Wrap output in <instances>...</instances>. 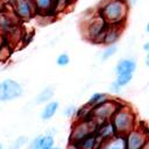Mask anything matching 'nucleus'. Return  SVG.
Segmentation results:
<instances>
[{
    "label": "nucleus",
    "mask_w": 149,
    "mask_h": 149,
    "mask_svg": "<svg viewBox=\"0 0 149 149\" xmlns=\"http://www.w3.org/2000/svg\"><path fill=\"white\" fill-rule=\"evenodd\" d=\"M0 45H1V34H0Z\"/></svg>",
    "instance_id": "obj_35"
},
{
    "label": "nucleus",
    "mask_w": 149,
    "mask_h": 149,
    "mask_svg": "<svg viewBox=\"0 0 149 149\" xmlns=\"http://www.w3.org/2000/svg\"><path fill=\"white\" fill-rule=\"evenodd\" d=\"M0 65H1V63H0Z\"/></svg>",
    "instance_id": "obj_36"
},
{
    "label": "nucleus",
    "mask_w": 149,
    "mask_h": 149,
    "mask_svg": "<svg viewBox=\"0 0 149 149\" xmlns=\"http://www.w3.org/2000/svg\"><path fill=\"white\" fill-rule=\"evenodd\" d=\"M52 147H55V136L43 134V139H42L40 149H51Z\"/></svg>",
    "instance_id": "obj_22"
},
{
    "label": "nucleus",
    "mask_w": 149,
    "mask_h": 149,
    "mask_svg": "<svg viewBox=\"0 0 149 149\" xmlns=\"http://www.w3.org/2000/svg\"><path fill=\"white\" fill-rule=\"evenodd\" d=\"M51 149H62V148H61V147H52Z\"/></svg>",
    "instance_id": "obj_33"
},
{
    "label": "nucleus",
    "mask_w": 149,
    "mask_h": 149,
    "mask_svg": "<svg viewBox=\"0 0 149 149\" xmlns=\"http://www.w3.org/2000/svg\"><path fill=\"white\" fill-rule=\"evenodd\" d=\"M12 8L14 16L21 20H29L36 13L33 0H16L12 5Z\"/></svg>",
    "instance_id": "obj_8"
},
{
    "label": "nucleus",
    "mask_w": 149,
    "mask_h": 149,
    "mask_svg": "<svg viewBox=\"0 0 149 149\" xmlns=\"http://www.w3.org/2000/svg\"><path fill=\"white\" fill-rule=\"evenodd\" d=\"M59 108V102L57 100H50L45 104V106L43 107L42 112H41V119L43 121H48L51 118L55 116L56 112Z\"/></svg>",
    "instance_id": "obj_14"
},
{
    "label": "nucleus",
    "mask_w": 149,
    "mask_h": 149,
    "mask_svg": "<svg viewBox=\"0 0 149 149\" xmlns=\"http://www.w3.org/2000/svg\"><path fill=\"white\" fill-rule=\"evenodd\" d=\"M97 127H98L97 122L93 121L90 116L83 120H77L70 133V137H69L70 143H76V144L79 143L86 136L94 134Z\"/></svg>",
    "instance_id": "obj_3"
},
{
    "label": "nucleus",
    "mask_w": 149,
    "mask_h": 149,
    "mask_svg": "<svg viewBox=\"0 0 149 149\" xmlns=\"http://www.w3.org/2000/svg\"><path fill=\"white\" fill-rule=\"evenodd\" d=\"M54 94H55V88H54L52 86H47V87H44V88L36 95L35 102H36L37 105L48 102V101H50V100L52 99Z\"/></svg>",
    "instance_id": "obj_17"
},
{
    "label": "nucleus",
    "mask_w": 149,
    "mask_h": 149,
    "mask_svg": "<svg viewBox=\"0 0 149 149\" xmlns=\"http://www.w3.org/2000/svg\"><path fill=\"white\" fill-rule=\"evenodd\" d=\"M120 90H121V87H120L115 81H112V83H111V85H109V91H111L112 93H118V92H120Z\"/></svg>",
    "instance_id": "obj_26"
},
{
    "label": "nucleus",
    "mask_w": 149,
    "mask_h": 149,
    "mask_svg": "<svg viewBox=\"0 0 149 149\" xmlns=\"http://www.w3.org/2000/svg\"><path fill=\"white\" fill-rule=\"evenodd\" d=\"M66 149H80V148H79L78 144H76V143H69L68 147H66Z\"/></svg>",
    "instance_id": "obj_27"
},
{
    "label": "nucleus",
    "mask_w": 149,
    "mask_h": 149,
    "mask_svg": "<svg viewBox=\"0 0 149 149\" xmlns=\"http://www.w3.org/2000/svg\"><path fill=\"white\" fill-rule=\"evenodd\" d=\"M107 99H108V94H107V93L95 92V93H93V94L90 97V99H88L86 106H88L90 108H92V107H94V106L100 105L101 102H104V101L107 100Z\"/></svg>",
    "instance_id": "obj_18"
},
{
    "label": "nucleus",
    "mask_w": 149,
    "mask_h": 149,
    "mask_svg": "<svg viewBox=\"0 0 149 149\" xmlns=\"http://www.w3.org/2000/svg\"><path fill=\"white\" fill-rule=\"evenodd\" d=\"M76 113H77V107H76L74 105H69V106H66V107L64 108V111H63V116L71 119V118H73V116L76 115Z\"/></svg>",
    "instance_id": "obj_25"
},
{
    "label": "nucleus",
    "mask_w": 149,
    "mask_h": 149,
    "mask_svg": "<svg viewBox=\"0 0 149 149\" xmlns=\"http://www.w3.org/2000/svg\"><path fill=\"white\" fill-rule=\"evenodd\" d=\"M109 121L112 122L116 135L125 136L127 133H129L132 129H134L137 126L133 109L125 104L120 105V107L114 112Z\"/></svg>",
    "instance_id": "obj_2"
},
{
    "label": "nucleus",
    "mask_w": 149,
    "mask_h": 149,
    "mask_svg": "<svg viewBox=\"0 0 149 149\" xmlns=\"http://www.w3.org/2000/svg\"><path fill=\"white\" fill-rule=\"evenodd\" d=\"M35 12L42 15H49L57 9L56 0H33Z\"/></svg>",
    "instance_id": "obj_11"
},
{
    "label": "nucleus",
    "mask_w": 149,
    "mask_h": 149,
    "mask_svg": "<svg viewBox=\"0 0 149 149\" xmlns=\"http://www.w3.org/2000/svg\"><path fill=\"white\" fill-rule=\"evenodd\" d=\"M136 68H137V64H136L135 59H133V58H122L115 65V73L116 74L127 73V72L134 73Z\"/></svg>",
    "instance_id": "obj_12"
},
{
    "label": "nucleus",
    "mask_w": 149,
    "mask_h": 149,
    "mask_svg": "<svg viewBox=\"0 0 149 149\" xmlns=\"http://www.w3.org/2000/svg\"><path fill=\"white\" fill-rule=\"evenodd\" d=\"M146 31L149 34V21H148V23H147V27H146Z\"/></svg>",
    "instance_id": "obj_32"
},
{
    "label": "nucleus",
    "mask_w": 149,
    "mask_h": 149,
    "mask_svg": "<svg viewBox=\"0 0 149 149\" xmlns=\"http://www.w3.org/2000/svg\"><path fill=\"white\" fill-rule=\"evenodd\" d=\"M120 34H121V31H120L118 26H112V27L108 26V28H107V30L104 35L102 43L106 44V45H113L119 40Z\"/></svg>",
    "instance_id": "obj_15"
},
{
    "label": "nucleus",
    "mask_w": 149,
    "mask_h": 149,
    "mask_svg": "<svg viewBox=\"0 0 149 149\" xmlns=\"http://www.w3.org/2000/svg\"><path fill=\"white\" fill-rule=\"evenodd\" d=\"M0 149H3V146H2V143L0 142Z\"/></svg>",
    "instance_id": "obj_34"
},
{
    "label": "nucleus",
    "mask_w": 149,
    "mask_h": 149,
    "mask_svg": "<svg viewBox=\"0 0 149 149\" xmlns=\"http://www.w3.org/2000/svg\"><path fill=\"white\" fill-rule=\"evenodd\" d=\"M125 141L127 149H141L149 141V134L146 129L136 126L125 135Z\"/></svg>",
    "instance_id": "obj_7"
},
{
    "label": "nucleus",
    "mask_w": 149,
    "mask_h": 149,
    "mask_svg": "<svg viewBox=\"0 0 149 149\" xmlns=\"http://www.w3.org/2000/svg\"><path fill=\"white\" fill-rule=\"evenodd\" d=\"M120 102L115 101V100H105L104 102H101L98 106H94L91 108L90 112V118L97 122V125L104 122V121H108L111 120L112 115L114 114V112L120 107Z\"/></svg>",
    "instance_id": "obj_4"
},
{
    "label": "nucleus",
    "mask_w": 149,
    "mask_h": 149,
    "mask_svg": "<svg viewBox=\"0 0 149 149\" xmlns=\"http://www.w3.org/2000/svg\"><path fill=\"white\" fill-rule=\"evenodd\" d=\"M77 144L80 149H99V147H100V142L98 141L95 134H91V135L86 136Z\"/></svg>",
    "instance_id": "obj_16"
},
{
    "label": "nucleus",
    "mask_w": 149,
    "mask_h": 149,
    "mask_svg": "<svg viewBox=\"0 0 149 149\" xmlns=\"http://www.w3.org/2000/svg\"><path fill=\"white\" fill-rule=\"evenodd\" d=\"M144 64H146V66L149 68V52H147V56L144 58Z\"/></svg>",
    "instance_id": "obj_29"
},
{
    "label": "nucleus",
    "mask_w": 149,
    "mask_h": 149,
    "mask_svg": "<svg viewBox=\"0 0 149 149\" xmlns=\"http://www.w3.org/2000/svg\"><path fill=\"white\" fill-rule=\"evenodd\" d=\"M42 139H43V134L35 136L28 143V149H40L41 148V143H42Z\"/></svg>",
    "instance_id": "obj_24"
},
{
    "label": "nucleus",
    "mask_w": 149,
    "mask_h": 149,
    "mask_svg": "<svg viewBox=\"0 0 149 149\" xmlns=\"http://www.w3.org/2000/svg\"><path fill=\"white\" fill-rule=\"evenodd\" d=\"M108 28V24L105 22V20L98 14L97 16L92 17L90 22L86 26V36L90 41L94 43H102L104 35Z\"/></svg>",
    "instance_id": "obj_6"
},
{
    "label": "nucleus",
    "mask_w": 149,
    "mask_h": 149,
    "mask_svg": "<svg viewBox=\"0 0 149 149\" xmlns=\"http://www.w3.org/2000/svg\"><path fill=\"white\" fill-rule=\"evenodd\" d=\"M142 49H143V50H144L146 52H149V41H148V42H146V43L143 44Z\"/></svg>",
    "instance_id": "obj_28"
},
{
    "label": "nucleus",
    "mask_w": 149,
    "mask_h": 149,
    "mask_svg": "<svg viewBox=\"0 0 149 149\" xmlns=\"http://www.w3.org/2000/svg\"><path fill=\"white\" fill-rule=\"evenodd\" d=\"M133 79V73L130 72H127V73H120V74H116V78H115V83L122 88L125 87L126 85H128Z\"/></svg>",
    "instance_id": "obj_19"
},
{
    "label": "nucleus",
    "mask_w": 149,
    "mask_h": 149,
    "mask_svg": "<svg viewBox=\"0 0 149 149\" xmlns=\"http://www.w3.org/2000/svg\"><path fill=\"white\" fill-rule=\"evenodd\" d=\"M94 134H95L98 141L100 142V144H101L104 141L109 140V139H112L113 136L116 135L115 129H114V127H113V125H112V122H111L109 120L99 123L98 127H97V129H95V133H94Z\"/></svg>",
    "instance_id": "obj_9"
},
{
    "label": "nucleus",
    "mask_w": 149,
    "mask_h": 149,
    "mask_svg": "<svg viewBox=\"0 0 149 149\" xmlns=\"http://www.w3.org/2000/svg\"><path fill=\"white\" fill-rule=\"evenodd\" d=\"M141 149H149V141H148V142H147V143H146Z\"/></svg>",
    "instance_id": "obj_30"
},
{
    "label": "nucleus",
    "mask_w": 149,
    "mask_h": 149,
    "mask_svg": "<svg viewBox=\"0 0 149 149\" xmlns=\"http://www.w3.org/2000/svg\"><path fill=\"white\" fill-rule=\"evenodd\" d=\"M17 26L15 22L14 16L6 14V13H1L0 14V34L3 35H9V34H14V31L16 30Z\"/></svg>",
    "instance_id": "obj_10"
},
{
    "label": "nucleus",
    "mask_w": 149,
    "mask_h": 149,
    "mask_svg": "<svg viewBox=\"0 0 149 149\" xmlns=\"http://www.w3.org/2000/svg\"><path fill=\"white\" fill-rule=\"evenodd\" d=\"M99 149H127L123 135H115L109 140L104 141Z\"/></svg>",
    "instance_id": "obj_13"
},
{
    "label": "nucleus",
    "mask_w": 149,
    "mask_h": 149,
    "mask_svg": "<svg viewBox=\"0 0 149 149\" xmlns=\"http://www.w3.org/2000/svg\"><path fill=\"white\" fill-rule=\"evenodd\" d=\"M28 142H29V140H28L27 136L20 135V136H17V137L10 143L9 149H21V148H23Z\"/></svg>",
    "instance_id": "obj_20"
},
{
    "label": "nucleus",
    "mask_w": 149,
    "mask_h": 149,
    "mask_svg": "<svg viewBox=\"0 0 149 149\" xmlns=\"http://www.w3.org/2000/svg\"><path fill=\"white\" fill-rule=\"evenodd\" d=\"M3 6H5V0H0V9H2Z\"/></svg>",
    "instance_id": "obj_31"
},
{
    "label": "nucleus",
    "mask_w": 149,
    "mask_h": 149,
    "mask_svg": "<svg viewBox=\"0 0 149 149\" xmlns=\"http://www.w3.org/2000/svg\"><path fill=\"white\" fill-rule=\"evenodd\" d=\"M56 63H57L58 66L64 68V66L69 65V63H70V56H69L66 52H62V54H59V55L57 56Z\"/></svg>",
    "instance_id": "obj_23"
},
{
    "label": "nucleus",
    "mask_w": 149,
    "mask_h": 149,
    "mask_svg": "<svg viewBox=\"0 0 149 149\" xmlns=\"http://www.w3.org/2000/svg\"><path fill=\"white\" fill-rule=\"evenodd\" d=\"M129 10L127 0H108L99 10L100 16L109 26H120L126 21Z\"/></svg>",
    "instance_id": "obj_1"
},
{
    "label": "nucleus",
    "mask_w": 149,
    "mask_h": 149,
    "mask_svg": "<svg viewBox=\"0 0 149 149\" xmlns=\"http://www.w3.org/2000/svg\"><path fill=\"white\" fill-rule=\"evenodd\" d=\"M116 51H118V47H115L114 44H113V45H107V47L104 49L100 59H101L102 62H106V61H108L112 56H114V55L116 54Z\"/></svg>",
    "instance_id": "obj_21"
},
{
    "label": "nucleus",
    "mask_w": 149,
    "mask_h": 149,
    "mask_svg": "<svg viewBox=\"0 0 149 149\" xmlns=\"http://www.w3.org/2000/svg\"><path fill=\"white\" fill-rule=\"evenodd\" d=\"M23 94V88L17 80L6 78L0 81V101L8 102L19 99Z\"/></svg>",
    "instance_id": "obj_5"
}]
</instances>
